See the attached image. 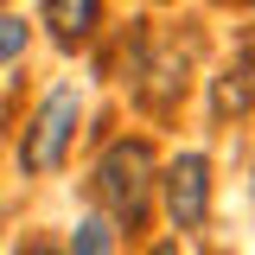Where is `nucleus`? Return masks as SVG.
Here are the masks:
<instances>
[{
    "instance_id": "f257e3e1",
    "label": "nucleus",
    "mask_w": 255,
    "mask_h": 255,
    "mask_svg": "<svg viewBox=\"0 0 255 255\" xmlns=\"http://www.w3.org/2000/svg\"><path fill=\"white\" fill-rule=\"evenodd\" d=\"M153 179H159V159L147 147V134H122V140H109V153L96 159V204H102V217L115 223L122 236H140L147 230V211H153Z\"/></svg>"
},
{
    "instance_id": "f03ea898",
    "label": "nucleus",
    "mask_w": 255,
    "mask_h": 255,
    "mask_svg": "<svg viewBox=\"0 0 255 255\" xmlns=\"http://www.w3.org/2000/svg\"><path fill=\"white\" fill-rule=\"evenodd\" d=\"M77 122H83V90L77 83H58V90L38 96V109L26 115V134H19V172L45 179L70 159V140H77Z\"/></svg>"
},
{
    "instance_id": "7ed1b4c3",
    "label": "nucleus",
    "mask_w": 255,
    "mask_h": 255,
    "mask_svg": "<svg viewBox=\"0 0 255 255\" xmlns=\"http://www.w3.org/2000/svg\"><path fill=\"white\" fill-rule=\"evenodd\" d=\"M153 198H159V211H166V223L179 236H198L204 217H211V159L198 153V147L172 153L159 166V179H153Z\"/></svg>"
},
{
    "instance_id": "20e7f679",
    "label": "nucleus",
    "mask_w": 255,
    "mask_h": 255,
    "mask_svg": "<svg viewBox=\"0 0 255 255\" xmlns=\"http://www.w3.org/2000/svg\"><path fill=\"white\" fill-rule=\"evenodd\" d=\"M134 102H147L153 115H172L179 102H185V58L179 51H159V58H140L134 64Z\"/></svg>"
},
{
    "instance_id": "39448f33",
    "label": "nucleus",
    "mask_w": 255,
    "mask_h": 255,
    "mask_svg": "<svg viewBox=\"0 0 255 255\" xmlns=\"http://www.w3.org/2000/svg\"><path fill=\"white\" fill-rule=\"evenodd\" d=\"M38 26L51 32L58 51H77V45H90L96 26H102V0H38Z\"/></svg>"
},
{
    "instance_id": "423d86ee",
    "label": "nucleus",
    "mask_w": 255,
    "mask_h": 255,
    "mask_svg": "<svg viewBox=\"0 0 255 255\" xmlns=\"http://www.w3.org/2000/svg\"><path fill=\"white\" fill-rule=\"evenodd\" d=\"M115 243H122V230H115L109 217H77L64 255H115Z\"/></svg>"
},
{
    "instance_id": "0eeeda50",
    "label": "nucleus",
    "mask_w": 255,
    "mask_h": 255,
    "mask_svg": "<svg viewBox=\"0 0 255 255\" xmlns=\"http://www.w3.org/2000/svg\"><path fill=\"white\" fill-rule=\"evenodd\" d=\"M243 109H249V70L236 64L217 77V115H243Z\"/></svg>"
},
{
    "instance_id": "6e6552de",
    "label": "nucleus",
    "mask_w": 255,
    "mask_h": 255,
    "mask_svg": "<svg viewBox=\"0 0 255 255\" xmlns=\"http://www.w3.org/2000/svg\"><path fill=\"white\" fill-rule=\"evenodd\" d=\"M26 45H32V26L19 19V13H0V64H13Z\"/></svg>"
},
{
    "instance_id": "1a4fd4ad",
    "label": "nucleus",
    "mask_w": 255,
    "mask_h": 255,
    "mask_svg": "<svg viewBox=\"0 0 255 255\" xmlns=\"http://www.w3.org/2000/svg\"><path fill=\"white\" fill-rule=\"evenodd\" d=\"M19 255H64V249H58V243H26Z\"/></svg>"
},
{
    "instance_id": "9d476101",
    "label": "nucleus",
    "mask_w": 255,
    "mask_h": 255,
    "mask_svg": "<svg viewBox=\"0 0 255 255\" xmlns=\"http://www.w3.org/2000/svg\"><path fill=\"white\" fill-rule=\"evenodd\" d=\"M147 255H185V249H179V236H172V243H153Z\"/></svg>"
},
{
    "instance_id": "9b49d317",
    "label": "nucleus",
    "mask_w": 255,
    "mask_h": 255,
    "mask_svg": "<svg viewBox=\"0 0 255 255\" xmlns=\"http://www.w3.org/2000/svg\"><path fill=\"white\" fill-rule=\"evenodd\" d=\"M249 204H255V166H249Z\"/></svg>"
},
{
    "instance_id": "f8f14e48",
    "label": "nucleus",
    "mask_w": 255,
    "mask_h": 255,
    "mask_svg": "<svg viewBox=\"0 0 255 255\" xmlns=\"http://www.w3.org/2000/svg\"><path fill=\"white\" fill-rule=\"evenodd\" d=\"M0 6H6V0H0Z\"/></svg>"
},
{
    "instance_id": "ddd939ff",
    "label": "nucleus",
    "mask_w": 255,
    "mask_h": 255,
    "mask_svg": "<svg viewBox=\"0 0 255 255\" xmlns=\"http://www.w3.org/2000/svg\"><path fill=\"white\" fill-rule=\"evenodd\" d=\"M153 6H159V0H153Z\"/></svg>"
}]
</instances>
